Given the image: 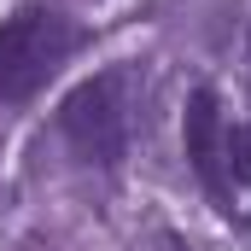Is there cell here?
Listing matches in <instances>:
<instances>
[{"mask_svg": "<svg viewBox=\"0 0 251 251\" xmlns=\"http://www.w3.org/2000/svg\"><path fill=\"white\" fill-rule=\"evenodd\" d=\"M70 146L88 158V164H123L128 140H134V123H140V76L134 70H105L94 82H82L59 111Z\"/></svg>", "mask_w": 251, "mask_h": 251, "instance_id": "cell-1", "label": "cell"}, {"mask_svg": "<svg viewBox=\"0 0 251 251\" xmlns=\"http://www.w3.org/2000/svg\"><path fill=\"white\" fill-rule=\"evenodd\" d=\"M82 47V29L47 12V6H24L0 24V100H29L70 53Z\"/></svg>", "mask_w": 251, "mask_h": 251, "instance_id": "cell-2", "label": "cell"}, {"mask_svg": "<svg viewBox=\"0 0 251 251\" xmlns=\"http://www.w3.org/2000/svg\"><path fill=\"white\" fill-rule=\"evenodd\" d=\"M222 146H228V123H222V105H216V94L210 88H199L187 100V158L193 170L204 176V187L216 193V199H228V170H222Z\"/></svg>", "mask_w": 251, "mask_h": 251, "instance_id": "cell-3", "label": "cell"}, {"mask_svg": "<svg viewBox=\"0 0 251 251\" xmlns=\"http://www.w3.org/2000/svg\"><path fill=\"white\" fill-rule=\"evenodd\" d=\"M222 170H228V187H251V123H228Z\"/></svg>", "mask_w": 251, "mask_h": 251, "instance_id": "cell-4", "label": "cell"}]
</instances>
